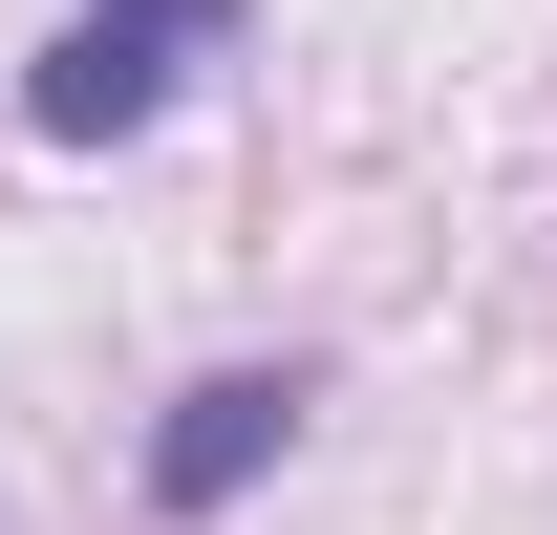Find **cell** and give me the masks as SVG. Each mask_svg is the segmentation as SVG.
<instances>
[{"instance_id": "obj_2", "label": "cell", "mask_w": 557, "mask_h": 535, "mask_svg": "<svg viewBox=\"0 0 557 535\" xmlns=\"http://www.w3.org/2000/svg\"><path fill=\"white\" fill-rule=\"evenodd\" d=\"M278 450H300V364H214V386L150 428V514H236Z\"/></svg>"}, {"instance_id": "obj_1", "label": "cell", "mask_w": 557, "mask_h": 535, "mask_svg": "<svg viewBox=\"0 0 557 535\" xmlns=\"http://www.w3.org/2000/svg\"><path fill=\"white\" fill-rule=\"evenodd\" d=\"M214 43H236V0H65V43L22 65V108H44L65 150H108V129H150Z\"/></svg>"}]
</instances>
